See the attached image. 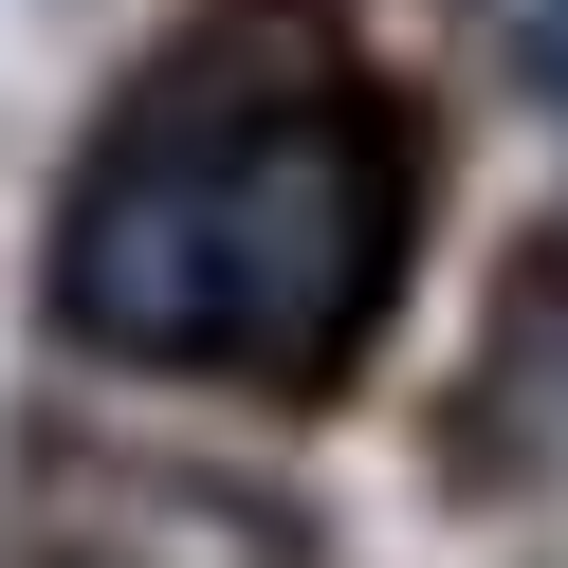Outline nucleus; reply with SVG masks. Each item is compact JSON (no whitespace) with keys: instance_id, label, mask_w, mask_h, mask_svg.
Returning <instances> with one entry per match:
<instances>
[{"instance_id":"obj_1","label":"nucleus","mask_w":568,"mask_h":568,"mask_svg":"<svg viewBox=\"0 0 568 568\" xmlns=\"http://www.w3.org/2000/svg\"><path fill=\"white\" fill-rule=\"evenodd\" d=\"M404 275V129L312 19H221L129 92L55 221V331L111 367L312 385Z\"/></svg>"},{"instance_id":"obj_2","label":"nucleus","mask_w":568,"mask_h":568,"mask_svg":"<svg viewBox=\"0 0 568 568\" xmlns=\"http://www.w3.org/2000/svg\"><path fill=\"white\" fill-rule=\"evenodd\" d=\"M495 38H514L531 74H550V111H568V0H495Z\"/></svg>"}]
</instances>
